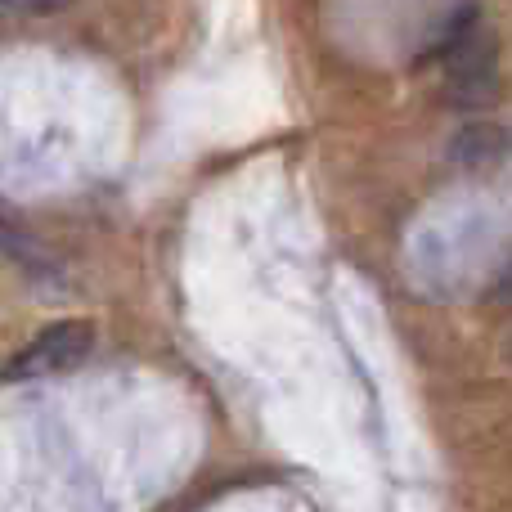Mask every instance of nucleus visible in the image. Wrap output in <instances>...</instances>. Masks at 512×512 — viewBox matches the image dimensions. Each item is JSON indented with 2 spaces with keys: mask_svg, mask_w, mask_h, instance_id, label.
I'll use <instances>...</instances> for the list:
<instances>
[{
  "mask_svg": "<svg viewBox=\"0 0 512 512\" xmlns=\"http://www.w3.org/2000/svg\"><path fill=\"white\" fill-rule=\"evenodd\" d=\"M445 63V104L450 108H481L495 99L499 90V41L486 32V27H472L463 32L450 50L441 54Z\"/></svg>",
  "mask_w": 512,
  "mask_h": 512,
  "instance_id": "1",
  "label": "nucleus"
},
{
  "mask_svg": "<svg viewBox=\"0 0 512 512\" xmlns=\"http://www.w3.org/2000/svg\"><path fill=\"white\" fill-rule=\"evenodd\" d=\"M90 346H95V328L86 319H59V324L41 328L27 346H18V355L0 369V382H36L50 373L77 369L90 355Z\"/></svg>",
  "mask_w": 512,
  "mask_h": 512,
  "instance_id": "2",
  "label": "nucleus"
},
{
  "mask_svg": "<svg viewBox=\"0 0 512 512\" xmlns=\"http://www.w3.org/2000/svg\"><path fill=\"white\" fill-rule=\"evenodd\" d=\"M450 158L459 162V167H495V162L508 158V131L504 126H490V122H477V126H463L459 135H454L450 144Z\"/></svg>",
  "mask_w": 512,
  "mask_h": 512,
  "instance_id": "3",
  "label": "nucleus"
},
{
  "mask_svg": "<svg viewBox=\"0 0 512 512\" xmlns=\"http://www.w3.org/2000/svg\"><path fill=\"white\" fill-rule=\"evenodd\" d=\"M68 9V0H0V23H14V18H50Z\"/></svg>",
  "mask_w": 512,
  "mask_h": 512,
  "instance_id": "4",
  "label": "nucleus"
},
{
  "mask_svg": "<svg viewBox=\"0 0 512 512\" xmlns=\"http://www.w3.org/2000/svg\"><path fill=\"white\" fill-rule=\"evenodd\" d=\"M490 301H495V306H512V265L499 274L495 288H490Z\"/></svg>",
  "mask_w": 512,
  "mask_h": 512,
  "instance_id": "5",
  "label": "nucleus"
}]
</instances>
